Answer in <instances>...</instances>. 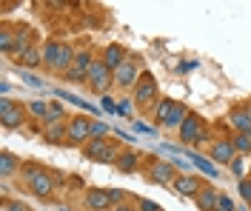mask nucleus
<instances>
[{
    "instance_id": "27",
    "label": "nucleus",
    "mask_w": 251,
    "mask_h": 211,
    "mask_svg": "<svg viewBox=\"0 0 251 211\" xmlns=\"http://www.w3.org/2000/svg\"><path fill=\"white\" fill-rule=\"evenodd\" d=\"M103 134H109V126L100 123V120H94L91 123V140H103Z\"/></svg>"
},
{
    "instance_id": "13",
    "label": "nucleus",
    "mask_w": 251,
    "mask_h": 211,
    "mask_svg": "<svg viewBox=\"0 0 251 211\" xmlns=\"http://www.w3.org/2000/svg\"><path fill=\"white\" fill-rule=\"evenodd\" d=\"M231 126L237 129V134H251V109H234Z\"/></svg>"
},
{
    "instance_id": "6",
    "label": "nucleus",
    "mask_w": 251,
    "mask_h": 211,
    "mask_svg": "<svg viewBox=\"0 0 251 211\" xmlns=\"http://www.w3.org/2000/svg\"><path fill=\"white\" fill-rule=\"evenodd\" d=\"M91 54L89 51H77V57H74V63H71V69L66 71V77L71 83H83L86 80V74H89V69H91Z\"/></svg>"
},
{
    "instance_id": "41",
    "label": "nucleus",
    "mask_w": 251,
    "mask_h": 211,
    "mask_svg": "<svg viewBox=\"0 0 251 211\" xmlns=\"http://www.w3.org/2000/svg\"><path fill=\"white\" fill-rule=\"evenodd\" d=\"M114 211H132V209H129V206H117Z\"/></svg>"
},
{
    "instance_id": "5",
    "label": "nucleus",
    "mask_w": 251,
    "mask_h": 211,
    "mask_svg": "<svg viewBox=\"0 0 251 211\" xmlns=\"http://www.w3.org/2000/svg\"><path fill=\"white\" fill-rule=\"evenodd\" d=\"M26 180H29V186H32V191L37 197H49L51 194V177L46 171H40V168H26Z\"/></svg>"
},
{
    "instance_id": "15",
    "label": "nucleus",
    "mask_w": 251,
    "mask_h": 211,
    "mask_svg": "<svg viewBox=\"0 0 251 211\" xmlns=\"http://www.w3.org/2000/svg\"><path fill=\"white\" fill-rule=\"evenodd\" d=\"M171 186H174V191H180V194H185V197H197L200 194V183H197L194 177H185V174L183 177H177Z\"/></svg>"
},
{
    "instance_id": "34",
    "label": "nucleus",
    "mask_w": 251,
    "mask_h": 211,
    "mask_svg": "<svg viewBox=\"0 0 251 211\" xmlns=\"http://www.w3.org/2000/svg\"><path fill=\"white\" fill-rule=\"evenodd\" d=\"M231 165V171H234L237 177H243V171H246V165H243V157H234V160L228 163Z\"/></svg>"
},
{
    "instance_id": "19",
    "label": "nucleus",
    "mask_w": 251,
    "mask_h": 211,
    "mask_svg": "<svg viewBox=\"0 0 251 211\" xmlns=\"http://www.w3.org/2000/svg\"><path fill=\"white\" fill-rule=\"evenodd\" d=\"M26 49H32V29H26V26H23V32L15 34V49H12V51L20 57Z\"/></svg>"
},
{
    "instance_id": "26",
    "label": "nucleus",
    "mask_w": 251,
    "mask_h": 211,
    "mask_svg": "<svg viewBox=\"0 0 251 211\" xmlns=\"http://www.w3.org/2000/svg\"><path fill=\"white\" fill-rule=\"evenodd\" d=\"M46 123H63V109L60 106H49V114H46Z\"/></svg>"
},
{
    "instance_id": "21",
    "label": "nucleus",
    "mask_w": 251,
    "mask_h": 211,
    "mask_svg": "<svg viewBox=\"0 0 251 211\" xmlns=\"http://www.w3.org/2000/svg\"><path fill=\"white\" fill-rule=\"evenodd\" d=\"M63 137H68V126L66 123H51L49 129H46V140H49V143H60Z\"/></svg>"
},
{
    "instance_id": "36",
    "label": "nucleus",
    "mask_w": 251,
    "mask_h": 211,
    "mask_svg": "<svg viewBox=\"0 0 251 211\" xmlns=\"http://www.w3.org/2000/svg\"><path fill=\"white\" fill-rule=\"evenodd\" d=\"M140 209L143 211H163L157 203H151V200H140Z\"/></svg>"
},
{
    "instance_id": "39",
    "label": "nucleus",
    "mask_w": 251,
    "mask_h": 211,
    "mask_svg": "<svg viewBox=\"0 0 251 211\" xmlns=\"http://www.w3.org/2000/svg\"><path fill=\"white\" fill-rule=\"evenodd\" d=\"M6 209H9V211H29V209H26V206H23V203H9Z\"/></svg>"
},
{
    "instance_id": "12",
    "label": "nucleus",
    "mask_w": 251,
    "mask_h": 211,
    "mask_svg": "<svg viewBox=\"0 0 251 211\" xmlns=\"http://www.w3.org/2000/svg\"><path fill=\"white\" fill-rule=\"evenodd\" d=\"M86 206L91 211H106L109 206H112V197H109V191H100V188H91L89 194H86Z\"/></svg>"
},
{
    "instance_id": "18",
    "label": "nucleus",
    "mask_w": 251,
    "mask_h": 211,
    "mask_svg": "<svg viewBox=\"0 0 251 211\" xmlns=\"http://www.w3.org/2000/svg\"><path fill=\"white\" fill-rule=\"evenodd\" d=\"M123 60H126V54H123V49H120V46H109V49L103 51V63L109 66L112 71H114Z\"/></svg>"
},
{
    "instance_id": "33",
    "label": "nucleus",
    "mask_w": 251,
    "mask_h": 211,
    "mask_svg": "<svg viewBox=\"0 0 251 211\" xmlns=\"http://www.w3.org/2000/svg\"><path fill=\"white\" fill-rule=\"evenodd\" d=\"M217 209L234 211V200H231V197H226V194H220V197H217Z\"/></svg>"
},
{
    "instance_id": "7",
    "label": "nucleus",
    "mask_w": 251,
    "mask_h": 211,
    "mask_svg": "<svg viewBox=\"0 0 251 211\" xmlns=\"http://www.w3.org/2000/svg\"><path fill=\"white\" fill-rule=\"evenodd\" d=\"M0 114H3V126H6V129H17V126L23 123V109L15 106L9 97L0 100Z\"/></svg>"
},
{
    "instance_id": "30",
    "label": "nucleus",
    "mask_w": 251,
    "mask_h": 211,
    "mask_svg": "<svg viewBox=\"0 0 251 211\" xmlns=\"http://www.w3.org/2000/svg\"><path fill=\"white\" fill-rule=\"evenodd\" d=\"M29 112H32L34 117H43V120H46V114H49V106H46V103H40V100H34L32 106H29Z\"/></svg>"
},
{
    "instance_id": "42",
    "label": "nucleus",
    "mask_w": 251,
    "mask_h": 211,
    "mask_svg": "<svg viewBox=\"0 0 251 211\" xmlns=\"http://www.w3.org/2000/svg\"><path fill=\"white\" fill-rule=\"evenodd\" d=\"M57 211H68V209H57Z\"/></svg>"
},
{
    "instance_id": "25",
    "label": "nucleus",
    "mask_w": 251,
    "mask_h": 211,
    "mask_svg": "<svg viewBox=\"0 0 251 211\" xmlns=\"http://www.w3.org/2000/svg\"><path fill=\"white\" fill-rule=\"evenodd\" d=\"M171 109H174V103H171V100H160V103L154 106V117H157L160 123H166V117L171 114Z\"/></svg>"
},
{
    "instance_id": "38",
    "label": "nucleus",
    "mask_w": 251,
    "mask_h": 211,
    "mask_svg": "<svg viewBox=\"0 0 251 211\" xmlns=\"http://www.w3.org/2000/svg\"><path fill=\"white\" fill-rule=\"evenodd\" d=\"M106 191L112 197V203H120V200H123V191H117V188H106Z\"/></svg>"
},
{
    "instance_id": "22",
    "label": "nucleus",
    "mask_w": 251,
    "mask_h": 211,
    "mask_svg": "<svg viewBox=\"0 0 251 211\" xmlns=\"http://www.w3.org/2000/svg\"><path fill=\"white\" fill-rule=\"evenodd\" d=\"M17 60H20L23 66H37V63H43V51H40V49H34V46H32V49H26V51H23V54H20Z\"/></svg>"
},
{
    "instance_id": "32",
    "label": "nucleus",
    "mask_w": 251,
    "mask_h": 211,
    "mask_svg": "<svg viewBox=\"0 0 251 211\" xmlns=\"http://www.w3.org/2000/svg\"><path fill=\"white\" fill-rule=\"evenodd\" d=\"M57 49H60V43H49L46 49H43V60L51 66V60H54V54H57Z\"/></svg>"
},
{
    "instance_id": "14",
    "label": "nucleus",
    "mask_w": 251,
    "mask_h": 211,
    "mask_svg": "<svg viewBox=\"0 0 251 211\" xmlns=\"http://www.w3.org/2000/svg\"><path fill=\"white\" fill-rule=\"evenodd\" d=\"M74 57H77V54L68 49V46H60L57 54H54V60H51V69H57V71H68L71 63H74Z\"/></svg>"
},
{
    "instance_id": "37",
    "label": "nucleus",
    "mask_w": 251,
    "mask_h": 211,
    "mask_svg": "<svg viewBox=\"0 0 251 211\" xmlns=\"http://www.w3.org/2000/svg\"><path fill=\"white\" fill-rule=\"evenodd\" d=\"M100 106L106 109V112H112V114L117 112V106H114V100H112V97H103V103H100Z\"/></svg>"
},
{
    "instance_id": "35",
    "label": "nucleus",
    "mask_w": 251,
    "mask_h": 211,
    "mask_svg": "<svg viewBox=\"0 0 251 211\" xmlns=\"http://www.w3.org/2000/svg\"><path fill=\"white\" fill-rule=\"evenodd\" d=\"M240 194L251 203V180H243V183H240Z\"/></svg>"
},
{
    "instance_id": "10",
    "label": "nucleus",
    "mask_w": 251,
    "mask_h": 211,
    "mask_svg": "<svg viewBox=\"0 0 251 211\" xmlns=\"http://www.w3.org/2000/svg\"><path fill=\"white\" fill-rule=\"evenodd\" d=\"M154 183H163V186H171L174 183V163H154V168H151V174H149Z\"/></svg>"
},
{
    "instance_id": "43",
    "label": "nucleus",
    "mask_w": 251,
    "mask_h": 211,
    "mask_svg": "<svg viewBox=\"0 0 251 211\" xmlns=\"http://www.w3.org/2000/svg\"><path fill=\"white\" fill-rule=\"evenodd\" d=\"M214 211H223V209H214Z\"/></svg>"
},
{
    "instance_id": "4",
    "label": "nucleus",
    "mask_w": 251,
    "mask_h": 211,
    "mask_svg": "<svg viewBox=\"0 0 251 211\" xmlns=\"http://www.w3.org/2000/svg\"><path fill=\"white\" fill-rule=\"evenodd\" d=\"M114 83L123 86V89H129V86H137L140 83V69L134 60H123V63L114 69Z\"/></svg>"
},
{
    "instance_id": "1",
    "label": "nucleus",
    "mask_w": 251,
    "mask_h": 211,
    "mask_svg": "<svg viewBox=\"0 0 251 211\" xmlns=\"http://www.w3.org/2000/svg\"><path fill=\"white\" fill-rule=\"evenodd\" d=\"M86 157L100 160V163H114L120 154H117V146H114L112 140H89V146H86Z\"/></svg>"
},
{
    "instance_id": "9",
    "label": "nucleus",
    "mask_w": 251,
    "mask_h": 211,
    "mask_svg": "<svg viewBox=\"0 0 251 211\" xmlns=\"http://www.w3.org/2000/svg\"><path fill=\"white\" fill-rule=\"evenodd\" d=\"M134 97H137V103H149V100H154L157 97V83L151 80L149 74L140 77V83L134 86Z\"/></svg>"
},
{
    "instance_id": "16",
    "label": "nucleus",
    "mask_w": 251,
    "mask_h": 211,
    "mask_svg": "<svg viewBox=\"0 0 251 211\" xmlns=\"http://www.w3.org/2000/svg\"><path fill=\"white\" fill-rule=\"evenodd\" d=\"M217 191H214V188H205V186H203V191L200 194H197V206H200L203 211H214L217 209Z\"/></svg>"
},
{
    "instance_id": "40",
    "label": "nucleus",
    "mask_w": 251,
    "mask_h": 211,
    "mask_svg": "<svg viewBox=\"0 0 251 211\" xmlns=\"http://www.w3.org/2000/svg\"><path fill=\"white\" fill-rule=\"evenodd\" d=\"M117 109H120L123 114H129V112H132V103H129V100H123V103H120Z\"/></svg>"
},
{
    "instance_id": "11",
    "label": "nucleus",
    "mask_w": 251,
    "mask_h": 211,
    "mask_svg": "<svg viewBox=\"0 0 251 211\" xmlns=\"http://www.w3.org/2000/svg\"><path fill=\"white\" fill-rule=\"evenodd\" d=\"M234 143H228V140H220V143H214V148H211V160L220 163V165H226V163L234 160Z\"/></svg>"
},
{
    "instance_id": "8",
    "label": "nucleus",
    "mask_w": 251,
    "mask_h": 211,
    "mask_svg": "<svg viewBox=\"0 0 251 211\" xmlns=\"http://www.w3.org/2000/svg\"><path fill=\"white\" fill-rule=\"evenodd\" d=\"M68 140H71V143H86V140H91V123L83 120V117H74V120L68 123Z\"/></svg>"
},
{
    "instance_id": "24",
    "label": "nucleus",
    "mask_w": 251,
    "mask_h": 211,
    "mask_svg": "<svg viewBox=\"0 0 251 211\" xmlns=\"http://www.w3.org/2000/svg\"><path fill=\"white\" fill-rule=\"evenodd\" d=\"M117 165L123 168V171H134V168H137V154H134V151L120 154V157H117Z\"/></svg>"
},
{
    "instance_id": "3",
    "label": "nucleus",
    "mask_w": 251,
    "mask_h": 211,
    "mask_svg": "<svg viewBox=\"0 0 251 211\" xmlns=\"http://www.w3.org/2000/svg\"><path fill=\"white\" fill-rule=\"evenodd\" d=\"M112 80H114L112 69L103 63V60H94V63H91V69H89V83H91L97 92H106V89L112 86Z\"/></svg>"
},
{
    "instance_id": "2",
    "label": "nucleus",
    "mask_w": 251,
    "mask_h": 211,
    "mask_svg": "<svg viewBox=\"0 0 251 211\" xmlns=\"http://www.w3.org/2000/svg\"><path fill=\"white\" fill-rule=\"evenodd\" d=\"M180 140L188 143V146L205 140V134H203V120L197 117V114H188V117L183 120V126H180Z\"/></svg>"
},
{
    "instance_id": "31",
    "label": "nucleus",
    "mask_w": 251,
    "mask_h": 211,
    "mask_svg": "<svg viewBox=\"0 0 251 211\" xmlns=\"http://www.w3.org/2000/svg\"><path fill=\"white\" fill-rule=\"evenodd\" d=\"M20 77H23V80L29 83V86H34V89H43V92H51V89H46V83L40 80V77H34V74H29V71H26V74H20Z\"/></svg>"
},
{
    "instance_id": "20",
    "label": "nucleus",
    "mask_w": 251,
    "mask_h": 211,
    "mask_svg": "<svg viewBox=\"0 0 251 211\" xmlns=\"http://www.w3.org/2000/svg\"><path fill=\"white\" fill-rule=\"evenodd\" d=\"M188 160L194 163V165L200 168L203 174H208V177H217V165H214L211 160H205L203 154H188Z\"/></svg>"
},
{
    "instance_id": "28",
    "label": "nucleus",
    "mask_w": 251,
    "mask_h": 211,
    "mask_svg": "<svg viewBox=\"0 0 251 211\" xmlns=\"http://www.w3.org/2000/svg\"><path fill=\"white\" fill-rule=\"evenodd\" d=\"M0 46H3V51L15 49V34L9 32V29H3V34H0Z\"/></svg>"
},
{
    "instance_id": "29",
    "label": "nucleus",
    "mask_w": 251,
    "mask_h": 211,
    "mask_svg": "<svg viewBox=\"0 0 251 211\" xmlns=\"http://www.w3.org/2000/svg\"><path fill=\"white\" fill-rule=\"evenodd\" d=\"M234 148L237 151H251V134H237Z\"/></svg>"
},
{
    "instance_id": "17",
    "label": "nucleus",
    "mask_w": 251,
    "mask_h": 211,
    "mask_svg": "<svg viewBox=\"0 0 251 211\" xmlns=\"http://www.w3.org/2000/svg\"><path fill=\"white\" fill-rule=\"evenodd\" d=\"M188 117V112H185V106H180V103H174V109H171V114L166 117V129H180L183 126V120Z\"/></svg>"
},
{
    "instance_id": "23",
    "label": "nucleus",
    "mask_w": 251,
    "mask_h": 211,
    "mask_svg": "<svg viewBox=\"0 0 251 211\" xmlns=\"http://www.w3.org/2000/svg\"><path fill=\"white\" fill-rule=\"evenodd\" d=\"M15 165H20V160H17L15 154L3 151V157H0V171H3V174H12V171H15Z\"/></svg>"
}]
</instances>
